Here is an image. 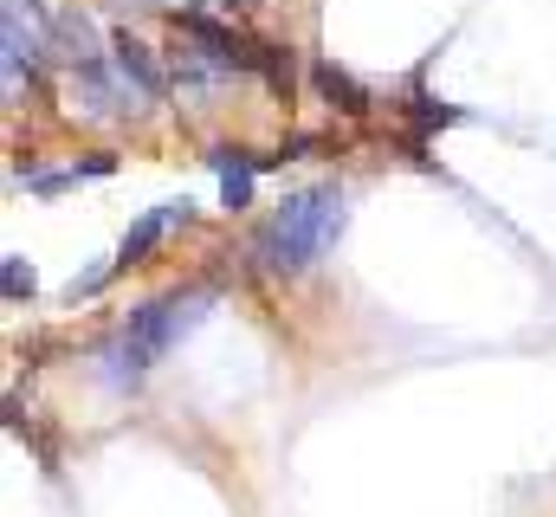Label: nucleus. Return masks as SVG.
<instances>
[{"label": "nucleus", "instance_id": "1", "mask_svg": "<svg viewBox=\"0 0 556 517\" xmlns=\"http://www.w3.org/2000/svg\"><path fill=\"white\" fill-rule=\"evenodd\" d=\"M207 304H214V291L207 285H188V291H162V298H149V304H137L130 317H124V330L104 343V382L111 388H137L201 317H207Z\"/></svg>", "mask_w": 556, "mask_h": 517}, {"label": "nucleus", "instance_id": "2", "mask_svg": "<svg viewBox=\"0 0 556 517\" xmlns=\"http://www.w3.org/2000/svg\"><path fill=\"white\" fill-rule=\"evenodd\" d=\"M343 220H350V207H343V188H337V181L298 188V194L278 201V214L266 220V234L253 240V258H260L273 278H298V272H311L317 258L343 240Z\"/></svg>", "mask_w": 556, "mask_h": 517}, {"label": "nucleus", "instance_id": "3", "mask_svg": "<svg viewBox=\"0 0 556 517\" xmlns=\"http://www.w3.org/2000/svg\"><path fill=\"white\" fill-rule=\"evenodd\" d=\"M181 33H188L194 52H201L207 65H220L227 78H233V72H260V46H247L233 26H220V20H207V13H181Z\"/></svg>", "mask_w": 556, "mask_h": 517}, {"label": "nucleus", "instance_id": "4", "mask_svg": "<svg viewBox=\"0 0 556 517\" xmlns=\"http://www.w3.org/2000/svg\"><path fill=\"white\" fill-rule=\"evenodd\" d=\"M104 52H111V65H117V78H124V85L137 91L142 104H155V98L168 91V78H162V65H155V52H149L142 39H130V33H111V46H104Z\"/></svg>", "mask_w": 556, "mask_h": 517}, {"label": "nucleus", "instance_id": "5", "mask_svg": "<svg viewBox=\"0 0 556 517\" xmlns=\"http://www.w3.org/2000/svg\"><path fill=\"white\" fill-rule=\"evenodd\" d=\"M188 214H194V207H188V194H181V201H162V207H149L137 227L124 234V247H117V265H142V258L155 253V247H162L175 227H188Z\"/></svg>", "mask_w": 556, "mask_h": 517}, {"label": "nucleus", "instance_id": "6", "mask_svg": "<svg viewBox=\"0 0 556 517\" xmlns=\"http://www.w3.org/2000/svg\"><path fill=\"white\" fill-rule=\"evenodd\" d=\"M214 175H220V207H253V175L266 168V155H247V149H207Z\"/></svg>", "mask_w": 556, "mask_h": 517}, {"label": "nucleus", "instance_id": "7", "mask_svg": "<svg viewBox=\"0 0 556 517\" xmlns=\"http://www.w3.org/2000/svg\"><path fill=\"white\" fill-rule=\"evenodd\" d=\"M46 59V33L39 26H20V7L7 0V91H20V78H33Z\"/></svg>", "mask_w": 556, "mask_h": 517}, {"label": "nucleus", "instance_id": "8", "mask_svg": "<svg viewBox=\"0 0 556 517\" xmlns=\"http://www.w3.org/2000/svg\"><path fill=\"white\" fill-rule=\"evenodd\" d=\"M311 85H317V91H324V104H330V111H343V117H363V111H369V91H363L343 65H330V59H317V65H311Z\"/></svg>", "mask_w": 556, "mask_h": 517}, {"label": "nucleus", "instance_id": "9", "mask_svg": "<svg viewBox=\"0 0 556 517\" xmlns=\"http://www.w3.org/2000/svg\"><path fill=\"white\" fill-rule=\"evenodd\" d=\"M0 291H7L13 304H26V298H33V265H26L20 253L0 258Z\"/></svg>", "mask_w": 556, "mask_h": 517}, {"label": "nucleus", "instance_id": "10", "mask_svg": "<svg viewBox=\"0 0 556 517\" xmlns=\"http://www.w3.org/2000/svg\"><path fill=\"white\" fill-rule=\"evenodd\" d=\"M260 72L273 78V91L291 98V52H278V46H260Z\"/></svg>", "mask_w": 556, "mask_h": 517}, {"label": "nucleus", "instance_id": "11", "mask_svg": "<svg viewBox=\"0 0 556 517\" xmlns=\"http://www.w3.org/2000/svg\"><path fill=\"white\" fill-rule=\"evenodd\" d=\"M111 272H117V258H104V265H91L85 278H72V291H65V298L78 304V298H91V291H104V278H111Z\"/></svg>", "mask_w": 556, "mask_h": 517}, {"label": "nucleus", "instance_id": "12", "mask_svg": "<svg viewBox=\"0 0 556 517\" xmlns=\"http://www.w3.org/2000/svg\"><path fill=\"white\" fill-rule=\"evenodd\" d=\"M433 124H453V111L433 104V98H415V129H433Z\"/></svg>", "mask_w": 556, "mask_h": 517}, {"label": "nucleus", "instance_id": "13", "mask_svg": "<svg viewBox=\"0 0 556 517\" xmlns=\"http://www.w3.org/2000/svg\"><path fill=\"white\" fill-rule=\"evenodd\" d=\"M117 168V155H85V162H72V175H111Z\"/></svg>", "mask_w": 556, "mask_h": 517}]
</instances>
